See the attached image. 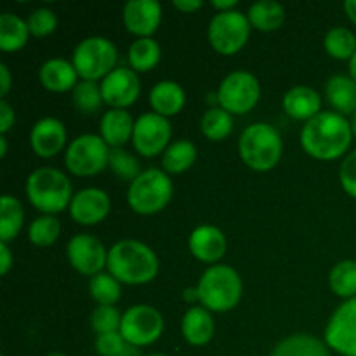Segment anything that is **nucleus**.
<instances>
[{
  "label": "nucleus",
  "mask_w": 356,
  "mask_h": 356,
  "mask_svg": "<svg viewBox=\"0 0 356 356\" xmlns=\"http://www.w3.org/2000/svg\"><path fill=\"white\" fill-rule=\"evenodd\" d=\"M28 35H30V30H28L26 21L10 13H3L0 16V49L3 52L23 49L28 42Z\"/></svg>",
  "instance_id": "nucleus-28"
},
{
  "label": "nucleus",
  "mask_w": 356,
  "mask_h": 356,
  "mask_svg": "<svg viewBox=\"0 0 356 356\" xmlns=\"http://www.w3.org/2000/svg\"><path fill=\"white\" fill-rule=\"evenodd\" d=\"M212 6L219 9V13H228V10H235L236 0H212Z\"/></svg>",
  "instance_id": "nucleus-47"
},
{
  "label": "nucleus",
  "mask_w": 356,
  "mask_h": 356,
  "mask_svg": "<svg viewBox=\"0 0 356 356\" xmlns=\"http://www.w3.org/2000/svg\"><path fill=\"white\" fill-rule=\"evenodd\" d=\"M10 266H13V254H10L7 243L0 242V273L6 277L9 273Z\"/></svg>",
  "instance_id": "nucleus-44"
},
{
  "label": "nucleus",
  "mask_w": 356,
  "mask_h": 356,
  "mask_svg": "<svg viewBox=\"0 0 356 356\" xmlns=\"http://www.w3.org/2000/svg\"><path fill=\"white\" fill-rule=\"evenodd\" d=\"M170 122L159 113H145L136 120L132 143L139 155L155 156L169 148Z\"/></svg>",
  "instance_id": "nucleus-12"
},
{
  "label": "nucleus",
  "mask_w": 356,
  "mask_h": 356,
  "mask_svg": "<svg viewBox=\"0 0 356 356\" xmlns=\"http://www.w3.org/2000/svg\"><path fill=\"white\" fill-rule=\"evenodd\" d=\"M103 94H101V86H97L92 80H82L76 83L73 89V104L76 110L86 115L96 113L103 104Z\"/></svg>",
  "instance_id": "nucleus-36"
},
{
  "label": "nucleus",
  "mask_w": 356,
  "mask_h": 356,
  "mask_svg": "<svg viewBox=\"0 0 356 356\" xmlns=\"http://www.w3.org/2000/svg\"><path fill=\"white\" fill-rule=\"evenodd\" d=\"M339 179L343 184V190L350 197L356 198V149L344 156L339 169Z\"/></svg>",
  "instance_id": "nucleus-42"
},
{
  "label": "nucleus",
  "mask_w": 356,
  "mask_h": 356,
  "mask_svg": "<svg viewBox=\"0 0 356 356\" xmlns=\"http://www.w3.org/2000/svg\"><path fill=\"white\" fill-rule=\"evenodd\" d=\"M181 332L191 346H204L214 337V320L204 306H193L181 322Z\"/></svg>",
  "instance_id": "nucleus-22"
},
{
  "label": "nucleus",
  "mask_w": 356,
  "mask_h": 356,
  "mask_svg": "<svg viewBox=\"0 0 356 356\" xmlns=\"http://www.w3.org/2000/svg\"><path fill=\"white\" fill-rule=\"evenodd\" d=\"M148 356H167V355H163V353H153V355H148Z\"/></svg>",
  "instance_id": "nucleus-54"
},
{
  "label": "nucleus",
  "mask_w": 356,
  "mask_h": 356,
  "mask_svg": "<svg viewBox=\"0 0 356 356\" xmlns=\"http://www.w3.org/2000/svg\"><path fill=\"white\" fill-rule=\"evenodd\" d=\"M282 138L277 129L270 124L249 125L242 132L238 141L240 156L250 169L257 172L271 170L282 156Z\"/></svg>",
  "instance_id": "nucleus-5"
},
{
  "label": "nucleus",
  "mask_w": 356,
  "mask_h": 356,
  "mask_svg": "<svg viewBox=\"0 0 356 356\" xmlns=\"http://www.w3.org/2000/svg\"><path fill=\"white\" fill-rule=\"evenodd\" d=\"M59 232H61V225L56 216H42L30 225L28 236L35 245L49 247L58 240Z\"/></svg>",
  "instance_id": "nucleus-37"
},
{
  "label": "nucleus",
  "mask_w": 356,
  "mask_h": 356,
  "mask_svg": "<svg viewBox=\"0 0 356 356\" xmlns=\"http://www.w3.org/2000/svg\"><path fill=\"white\" fill-rule=\"evenodd\" d=\"M89 291L99 306H113L120 299V282L110 273H97L90 278Z\"/></svg>",
  "instance_id": "nucleus-35"
},
{
  "label": "nucleus",
  "mask_w": 356,
  "mask_h": 356,
  "mask_svg": "<svg viewBox=\"0 0 356 356\" xmlns=\"http://www.w3.org/2000/svg\"><path fill=\"white\" fill-rule=\"evenodd\" d=\"M66 256H68L70 264L75 268L79 273L87 275V277H96L101 273L108 263V252L103 243L92 235H75L68 242L66 247Z\"/></svg>",
  "instance_id": "nucleus-14"
},
{
  "label": "nucleus",
  "mask_w": 356,
  "mask_h": 356,
  "mask_svg": "<svg viewBox=\"0 0 356 356\" xmlns=\"http://www.w3.org/2000/svg\"><path fill=\"white\" fill-rule=\"evenodd\" d=\"M134 124L125 110H110L101 118V138L110 148H122L134 134Z\"/></svg>",
  "instance_id": "nucleus-23"
},
{
  "label": "nucleus",
  "mask_w": 356,
  "mask_h": 356,
  "mask_svg": "<svg viewBox=\"0 0 356 356\" xmlns=\"http://www.w3.org/2000/svg\"><path fill=\"white\" fill-rule=\"evenodd\" d=\"M233 131V118L222 108H212L202 118V132L211 141H222Z\"/></svg>",
  "instance_id": "nucleus-34"
},
{
  "label": "nucleus",
  "mask_w": 356,
  "mask_h": 356,
  "mask_svg": "<svg viewBox=\"0 0 356 356\" xmlns=\"http://www.w3.org/2000/svg\"><path fill=\"white\" fill-rule=\"evenodd\" d=\"M33 152L42 159L56 156L66 145V129L58 118H42L33 125L30 134Z\"/></svg>",
  "instance_id": "nucleus-18"
},
{
  "label": "nucleus",
  "mask_w": 356,
  "mask_h": 356,
  "mask_svg": "<svg viewBox=\"0 0 356 356\" xmlns=\"http://www.w3.org/2000/svg\"><path fill=\"white\" fill-rule=\"evenodd\" d=\"M122 315L115 306H97L90 316V327L97 336L110 332H120Z\"/></svg>",
  "instance_id": "nucleus-39"
},
{
  "label": "nucleus",
  "mask_w": 356,
  "mask_h": 356,
  "mask_svg": "<svg viewBox=\"0 0 356 356\" xmlns=\"http://www.w3.org/2000/svg\"><path fill=\"white\" fill-rule=\"evenodd\" d=\"M322 108V99L315 89L306 86L292 87L284 96V110L296 120H312L316 117Z\"/></svg>",
  "instance_id": "nucleus-21"
},
{
  "label": "nucleus",
  "mask_w": 356,
  "mask_h": 356,
  "mask_svg": "<svg viewBox=\"0 0 356 356\" xmlns=\"http://www.w3.org/2000/svg\"><path fill=\"white\" fill-rule=\"evenodd\" d=\"M350 76L356 82V54L351 58V61H350Z\"/></svg>",
  "instance_id": "nucleus-50"
},
{
  "label": "nucleus",
  "mask_w": 356,
  "mask_h": 356,
  "mask_svg": "<svg viewBox=\"0 0 356 356\" xmlns=\"http://www.w3.org/2000/svg\"><path fill=\"white\" fill-rule=\"evenodd\" d=\"M344 13H346L348 17L356 24V0H346V2H344Z\"/></svg>",
  "instance_id": "nucleus-48"
},
{
  "label": "nucleus",
  "mask_w": 356,
  "mask_h": 356,
  "mask_svg": "<svg viewBox=\"0 0 356 356\" xmlns=\"http://www.w3.org/2000/svg\"><path fill=\"white\" fill-rule=\"evenodd\" d=\"M7 155V139H6V136H2V138H0V156H6Z\"/></svg>",
  "instance_id": "nucleus-51"
},
{
  "label": "nucleus",
  "mask_w": 356,
  "mask_h": 356,
  "mask_svg": "<svg viewBox=\"0 0 356 356\" xmlns=\"http://www.w3.org/2000/svg\"><path fill=\"white\" fill-rule=\"evenodd\" d=\"M172 181L167 172L160 169L143 170L131 183L127 191V202L138 214H156L172 198Z\"/></svg>",
  "instance_id": "nucleus-6"
},
{
  "label": "nucleus",
  "mask_w": 356,
  "mask_h": 356,
  "mask_svg": "<svg viewBox=\"0 0 356 356\" xmlns=\"http://www.w3.org/2000/svg\"><path fill=\"white\" fill-rule=\"evenodd\" d=\"M353 132L346 118L336 111H322L306 122L301 131V146L318 160H336L351 146Z\"/></svg>",
  "instance_id": "nucleus-1"
},
{
  "label": "nucleus",
  "mask_w": 356,
  "mask_h": 356,
  "mask_svg": "<svg viewBox=\"0 0 356 356\" xmlns=\"http://www.w3.org/2000/svg\"><path fill=\"white\" fill-rule=\"evenodd\" d=\"M141 92V82L134 70L115 68L101 82L103 101L111 110H125L131 106Z\"/></svg>",
  "instance_id": "nucleus-15"
},
{
  "label": "nucleus",
  "mask_w": 356,
  "mask_h": 356,
  "mask_svg": "<svg viewBox=\"0 0 356 356\" xmlns=\"http://www.w3.org/2000/svg\"><path fill=\"white\" fill-rule=\"evenodd\" d=\"M26 195L31 205L45 216H54L72 204V183L65 172L54 167H42L30 174Z\"/></svg>",
  "instance_id": "nucleus-3"
},
{
  "label": "nucleus",
  "mask_w": 356,
  "mask_h": 356,
  "mask_svg": "<svg viewBox=\"0 0 356 356\" xmlns=\"http://www.w3.org/2000/svg\"><path fill=\"white\" fill-rule=\"evenodd\" d=\"M261 96V87L256 76L249 72H233L221 82L218 90V103L228 113L243 115L252 110Z\"/></svg>",
  "instance_id": "nucleus-10"
},
{
  "label": "nucleus",
  "mask_w": 356,
  "mask_h": 356,
  "mask_svg": "<svg viewBox=\"0 0 356 356\" xmlns=\"http://www.w3.org/2000/svg\"><path fill=\"white\" fill-rule=\"evenodd\" d=\"M184 90L179 83L172 80H162L156 83L149 92V104L153 108V113H159L162 117H172L177 115L184 106Z\"/></svg>",
  "instance_id": "nucleus-24"
},
{
  "label": "nucleus",
  "mask_w": 356,
  "mask_h": 356,
  "mask_svg": "<svg viewBox=\"0 0 356 356\" xmlns=\"http://www.w3.org/2000/svg\"><path fill=\"white\" fill-rule=\"evenodd\" d=\"M38 79H40V83L45 89L52 90V92H66V90L76 87L79 73H76L73 63L56 58L49 59L47 63L42 65L40 72H38Z\"/></svg>",
  "instance_id": "nucleus-20"
},
{
  "label": "nucleus",
  "mask_w": 356,
  "mask_h": 356,
  "mask_svg": "<svg viewBox=\"0 0 356 356\" xmlns=\"http://www.w3.org/2000/svg\"><path fill=\"white\" fill-rule=\"evenodd\" d=\"M250 24L259 31H275L282 26L285 19V9L282 3L273 0H259L249 7Z\"/></svg>",
  "instance_id": "nucleus-27"
},
{
  "label": "nucleus",
  "mask_w": 356,
  "mask_h": 356,
  "mask_svg": "<svg viewBox=\"0 0 356 356\" xmlns=\"http://www.w3.org/2000/svg\"><path fill=\"white\" fill-rule=\"evenodd\" d=\"M325 94L329 97V103L339 113L353 115L356 111V82L351 76H330L325 86Z\"/></svg>",
  "instance_id": "nucleus-26"
},
{
  "label": "nucleus",
  "mask_w": 356,
  "mask_h": 356,
  "mask_svg": "<svg viewBox=\"0 0 356 356\" xmlns=\"http://www.w3.org/2000/svg\"><path fill=\"white\" fill-rule=\"evenodd\" d=\"M183 298H184V301H188V302L200 301V298H198V289H195V287L186 289V291L183 292Z\"/></svg>",
  "instance_id": "nucleus-49"
},
{
  "label": "nucleus",
  "mask_w": 356,
  "mask_h": 356,
  "mask_svg": "<svg viewBox=\"0 0 356 356\" xmlns=\"http://www.w3.org/2000/svg\"><path fill=\"white\" fill-rule=\"evenodd\" d=\"M96 351L101 356H122L127 351V343L120 332H110L97 336Z\"/></svg>",
  "instance_id": "nucleus-41"
},
{
  "label": "nucleus",
  "mask_w": 356,
  "mask_h": 356,
  "mask_svg": "<svg viewBox=\"0 0 356 356\" xmlns=\"http://www.w3.org/2000/svg\"><path fill=\"white\" fill-rule=\"evenodd\" d=\"M108 167L115 172V176L120 177L122 181H134L141 174V165L139 160L124 148H111L110 149V162Z\"/></svg>",
  "instance_id": "nucleus-38"
},
{
  "label": "nucleus",
  "mask_w": 356,
  "mask_h": 356,
  "mask_svg": "<svg viewBox=\"0 0 356 356\" xmlns=\"http://www.w3.org/2000/svg\"><path fill=\"white\" fill-rule=\"evenodd\" d=\"M325 51L339 61H351L356 54V35L350 28L337 26L327 33Z\"/></svg>",
  "instance_id": "nucleus-33"
},
{
  "label": "nucleus",
  "mask_w": 356,
  "mask_h": 356,
  "mask_svg": "<svg viewBox=\"0 0 356 356\" xmlns=\"http://www.w3.org/2000/svg\"><path fill=\"white\" fill-rule=\"evenodd\" d=\"M28 30L35 37H47L58 26V17L51 9H37L28 16Z\"/></svg>",
  "instance_id": "nucleus-40"
},
{
  "label": "nucleus",
  "mask_w": 356,
  "mask_h": 356,
  "mask_svg": "<svg viewBox=\"0 0 356 356\" xmlns=\"http://www.w3.org/2000/svg\"><path fill=\"white\" fill-rule=\"evenodd\" d=\"M160 54V45L153 38H138L129 49V63L136 73H145L159 65Z\"/></svg>",
  "instance_id": "nucleus-31"
},
{
  "label": "nucleus",
  "mask_w": 356,
  "mask_h": 356,
  "mask_svg": "<svg viewBox=\"0 0 356 356\" xmlns=\"http://www.w3.org/2000/svg\"><path fill=\"white\" fill-rule=\"evenodd\" d=\"M110 149L101 136H79L66 148L65 165L75 176H94L108 167Z\"/></svg>",
  "instance_id": "nucleus-8"
},
{
  "label": "nucleus",
  "mask_w": 356,
  "mask_h": 356,
  "mask_svg": "<svg viewBox=\"0 0 356 356\" xmlns=\"http://www.w3.org/2000/svg\"><path fill=\"white\" fill-rule=\"evenodd\" d=\"M162 21V6L156 0H131L124 7V24L139 38H149Z\"/></svg>",
  "instance_id": "nucleus-17"
},
{
  "label": "nucleus",
  "mask_w": 356,
  "mask_h": 356,
  "mask_svg": "<svg viewBox=\"0 0 356 356\" xmlns=\"http://www.w3.org/2000/svg\"><path fill=\"white\" fill-rule=\"evenodd\" d=\"M350 125H351V132H353V136H355V138H356V111H355L353 115H351Z\"/></svg>",
  "instance_id": "nucleus-52"
},
{
  "label": "nucleus",
  "mask_w": 356,
  "mask_h": 356,
  "mask_svg": "<svg viewBox=\"0 0 356 356\" xmlns=\"http://www.w3.org/2000/svg\"><path fill=\"white\" fill-rule=\"evenodd\" d=\"M325 343L336 353L356 356V298L343 302L330 316L325 329Z\"/></svg>",
  "instance_id": "nucleus-13"
},
{
  "label": "nucleus",
  "mask_w": 356,
  "mask_h": 356,
  "mask_svg": "<svg viewBox=\"0 0 356 356\" xmlns=\"http://www.w3.org/2000/svg\"><path fill=\"white\" fill-rule=\"evenodd\" d=\"M163 332V318L153 306L138 305L122 315L120 334L129 346H148Z\"/></svg>",
  "instance_id": "nucleus-11"
},
{
  "label": "nucleus",
  "mask_w": 356,
  "mask_h": 356,
  "mask_svg": "<svg viewBox=\"0 0 356 356\" xmlns=\"http://www.w3.org/2000/svg\"><path fill=\"white\" fill-rule=\"evenodd\" d=\"M197 160V148L188 139H179V141L169 145V148L162 155V165L165 172L181 174L190 169Z\"/></svg>",
  "instance_id": "nucleus-30"
},
{
  "label": "nucleus",
  "mask_w": 356,
  "mask_h": 356,
  "mask_svg": "<svg viewBox=\"0 0 356 356\" xmlns=\"http://www.w3.org/2000/svg\"><path fill=\"white\" fill-rule=\"evenodd\" d=\"M24 211L19 200L10 195H3L0 200V240L3 243H9L10 240L19 235L23 228Z\"/></svg>",
  "instance_id": "nucleus-29"
},
{
  "label": "nucleus",
  "mask_w": 356,
  "mask_h": 356,
  "mask_svg": "<svg viewBox=\"0 0 356 356\" xmlns=\"http://www.w3.org/2000/svg\"><path fill=\"white\" fill-rule=\"evenodd\" d=\"M250 35V21L240 10L219 13L209 24V42L218 52L232 56L247 44Z\"/></svg>",
  "instance_id": "nucleus-9"
},
{
  "label": "nucleus",
  "mask_w": 356,
  "mask_h": 356,
  "mask_svg": "<svg viewBox=\"0 0 356 356\" xmlns=\"http://www.w3.org/2000/svg\"><path fill=\"white\" fill-rule=\"evenodd\" d=\"M110 197L97 188H86L73 195L70 214L73 221L83 226H94L103 221L110 212Z\"/></svg>",
  "instance_id": "nucleus-16"
},
{
  "label": "nucleus",
  "mask_w": 356,
  "mask_h": 356,
  "mask_svg": "<svg viewBox=\"0 0 356 356\" xmlns=\"http://www.w3.org/2000/svg\"><path fill=\"white\" fill-rule=\"evenodd\" d=\"M117 47L104 37H89L76 45L73 52V66L82 80L104 79L117 65Z\"/></svg>",
  "instance_id": "nucleus-7"
},
{
  "label": "nucleus",
  "mask_w": 356,
  "mask_h": 356,
  "mask_svg": "<svg viewBox=\"0 0 356 356\" xmlns=\"http://www.w3.org/2000/svg\"><path fill=\"white\" fill-rule=\"evenodd\" d=\"M10 89V73L6 65H0V96H6Z\"/></svg>",
  "instance_id": "nucleus-46"
},
{
  "label": "nucleus",
  "mask_w": 356,
  "mask_h": 356,
  "mask_svg": "<svg viewBox=\"0 0 356 356\" xmlns=\"http://www.w3.org/2000/svg\"><path fill=\"white\" fill-rule=\"evenodd\" d=\"M14 120H16V117H14V110L10 108V104L7 103L6 99H2L0 101V132H2V136L13 127Z\"/></svg>",
  "instance_id": "nucleus-43"
},
{
  "label": "nucleus",
  "mask_w": 356,
  "mask_h": 356,
  "mask_svg": "<svg viewBox=\"0 0 356 356\" xmlns=\"http://www.w3.org/2000/svg\"><path fill=\"white\" fill-rule=\"evenodd\" d=\"M329 284L334 294L344 299L356 298V261L346 259L330 270Z\"/></svg>",
  "instance_id": "nucleus-32"
},
{
  "label": "nucleus",
  "mask_w": 356,
  "mask_h": 356,
  "mask_svg": "<svg viewBox=\"0 0 356 356\" xmlns=\"http://www.w3.org/2000/svg\"><path fill=\"white\" fill-rule=\"evenodd\" d=\"M198 298L209 312H229L242 298L243 285L240 275L226 264L207 268L198 282Z\"/></svg>",
  "instance_id": "nucleus-4"
},
{
  "label": "nucleus",
  "mask_w": 356,
  "mask_h": 356,
  "mask_svg": "<svg viewBox=\"0 0 356 356\" xmlns=\"http://www.w3.org/2000/svg\"><path fill=\"white\" fill-rule=\"evenodd\" d=\"M202 6H204L202 0H174V7L179 9L181 13H195V10L200 9Z\"/></svg>",
  "instance_id": "nucleus-45"
},
{
  "label": "nucleus",
  "mask_w": 356,
  "mask_h": 356,
  "mask_svg": "<svg viewBox=\"0 0 356 356\" xmlns=\"http://www.w3.org/2000/svg\"><path fill=\"white\" fill-rule=\"evenodd\" d=\"M271 356H330V351L323 341L308 334H296L278 343Z\"/></svg>",
  "instance_id": "nucleus-25"
},
{
  "label": "nucleus",
  "mask_w": 356,
  "mask_h": 356,
  "mask_svg": "<svg viewBox=\"0 0 356 356\" xmlns=\"http://www.w3.org/2000/svg\"><path fill=\"white\" fill-rule=\"evenodd\" d=\"M45 356H66L65 353H58V351H54V353H49V355H45Z\"/></svg>",
  "instance_id": "nucleus-53"
},
{
  "label": "nucleus",
  "mask_w": 356,
  "mask_h": 356,
  "mask_svg": "<svg viewBox=\"0 0 356 356\" xmlns=\"http://www.w3.org/2000/svg\"><path fill=\"white\" fill-rule=\"evenodd\" d=\"M106 266L120 284L143 285L159 273V257L138 240H122L108 250Z\"/></svg>",
  "instance_id": "nucleus-2"
},
{
  "label": "nucleus",
  "mask_w": 356,
  "mask_h": 356,
  "mask_svg": "<svg viewBox=\"0 0 356 356\" xmlns=\"http://www.w3.org/2000/svg\"><path fill=\"white\" fill-rule=\"evenodd\" d=\"M190 250L202 263H218L226 254V236L216 226H198L190 235Z\"/></svg>",
  "instance_id": "nucleus-19"
}]
</instances>
